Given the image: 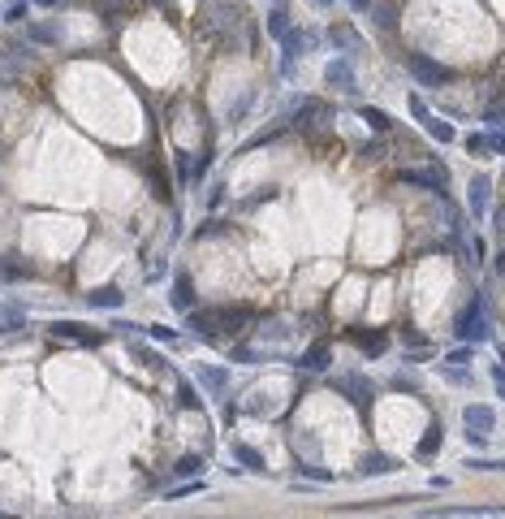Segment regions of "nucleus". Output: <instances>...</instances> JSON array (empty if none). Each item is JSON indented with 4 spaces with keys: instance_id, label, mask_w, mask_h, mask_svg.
I'll return each mask as SVG.
<instances>
[{
    "instance_id": "7c9ffc66",
    "label": "nucleus",
    "mask_w": 505,
    "mask_h": 519,
    "mask_svg": "<svg viewBox=\"0 0 505 519\" xmlns=\"http://www.w3.org/2000/svg\"><path fill=\"white\" fill-rule=\"evenodd\" d=\"M207 481H190V485H178V489H168V498H186V493H203Z\"/></svg>"
},
{
    "instance_id": "ddd939ff",
    "label": "nucleus",
    "mask_w": 505,
    "mask_h": 519,
    "mask_svg": "<svg viewBox=\"0 0 505 519\" xmlns=\"http://www.w3.org/2000/svg\"><path fill=\"white\" fill-rule=\"evenodd\" d=\"M173 307H182V311H195V282H190V273H173Z\"/></svg>"
},
{
    "instance_id": "20e7f679",
    "label": "nucleus",
    "mask_w": 505,
    "mask_h": 519,
    "mask_svg": "<svg viewBox=\"0 0 505 519\" xmlns=\"http://www.w3.org/2000/svg\"><path fill=\"white\" fill-rule=\"evenodd\" d=\"M402 65L411 70V78H415L419 87H440V82L449 78V70H445L440 61L423 57V52H406V57H402Z\"/></svg>"
},
{
    "instance_id": "f3484780",
    "label": "nucleus",
    "mask_w": 505,
    "mask_h": 519,
    "mask_svg": "<svg viewBox=\"0 0 505 519\" xmlns=\"http://www.w3.org/2000/svg\"><path fill=\"white\" fill-rule=\"evenodd\" d=\"M384 472H398V463H393L389 454H380V450H376V454H367V459H363V467H359V476H384Z\"/></svg>"
},
{
    "instance_id": "4be33fe9",
    "label": "nucleus",
    "mask_w": 505,
    "mask_h": 519,
    "mask_svg": "<svg viewBox=\"0 0 505 519\" xmlns=\"http://www.w3.org/2000/svg\"><path fill=\"white\" fill-rule=\"evenodd\" d=\"M315 117H324V104H320V100H307L303 109L294 113V126H298V130H307V126H315Z\"/></svg>"
},
{
    "instance_id": "dca6fc26",
    "label": "nucleus",
    "mask_w": 505,
    "mask_h": 519,
    "mask_svg": "<svg viewBox=\"0 0 505 519\" xmlns=\"http://www.w3.org/2000/svg\"><path fill=\"white\" fill-rule=\"evenodd\" d=\"M440 442H445V429H440V424H428V433H423V442L415 446V459H436V450H440Z\"/></svg>"
},
{
    "instance_id": "72a5a7b5",
    "label": "nucleus",
    "mask_w": 505,
    "mask_h": 519,
    "mask_svg": "<svg viewBox=\"0 0 505 519\" xmlns=\"http://www.w3.org/2000/svg\"><path fill=\"white\" fill-rule=\"evenodd\" d=\"M147 329H151V338H156V342H178V333L168 329V325H147Z\"/></svg>"
},
{
    "instance_id": "4c0bfd02",
    "label": "nucleus",
    "mask_w": 505,
    "mask_h": 519,
    "mask_svg": "<svg viewBox=\"0 0 505 519\" xmlns=\"http://www.w3.org/2000/svg\"><path fill=\"white\" fill-rule=\"evenodd\" d=\"M350 5H354V9H367V14H371V0H350Z\"/></svg>"
},
{
    "instance_id": "cd10ccee",
    "label": "nucleus",
    "mask_w": 505,
    "mask_h": 519,
    "mask_svg": "<svg viewBox=\"0 0 505 519\" xmlns=\"http://www.w3.org/2000/svg\"><path fill=\"white\" fill-rule=\"evenodd\" d=\"M462 143H467V151H475V156H484V151H492V143H488V134H467Z\"/></svg>"
},
{
    "instance_id": "4468645a",
    "label": "nucleus",
    "mask_w": 505,
    "mask_h": 519,
    "mask_svg": "<svg viewBox=\"0 0 505 519\" xmlns=\"http://www.w3.org/2000/svg\"><path fill=\"white\" fill-rule=\"evenodd\" d=\"M350 338L363 346V355H384V351H389V333H384V329H376V333H363V329H354Z\"/></svg>"
},
{
    "instance_id": "7ed1b4c3",
    "label": "nucleus",
    "mask_w": 505,
    "mask_h": 519,
    "mask_svg": "<svg viewBox=\"0 0 505 519\" xmlns=\"http://www.w3.org/2000/svg\"><path fill=\"white\" fill-rule=\"evenodd\" d=\"M406 109H411V117H415V122H419V126H423L436 143H454V139H458V130L449 126V122H440V117L428 109V104H423V95H411V100H406Z\"/></svg>"
},
{
    "instance_id": "f8f14e48",
    "label": "nucleus",
    "mask_w": 505,
    "mask_h": 519,
    "mask_svg": "<svg viewBox=\"0 0 505 519\" xmlns=\"http://www.w3.org/2000/svg\"><path fill=\"white\" fill-rule=\"evenodd\" d=\"M328 359H332L328 342H311V346L303 351V359H298V368H307V373H324V368H328Z\"/></svg>"
},
{
    "instance_id": "2eb2a0df",
    "label": "nucleus",
    "mask_w": 505,
    "mask_h": 519,
    "mask_svg": "<svg viewBox=\"0 0 505 519\" xmlns=\"http://www.w3.org/2000/svg\"><path fill=\"white\" fill-rule=\"evenodd\" d=\"M126 303V294L117 290V286H95L91 290V307H108V311H117Z\"/></svg>"
},
{
    "instance_id": "c85d7f7f",
    "label": "nucleus",
    "mask_w": 505,
    "mask_h": 519,
    "mask_svg": "<svg viewBox=\"0 0 505 519\" xmlns=\"http://www.w3.org/2000/svg\"><path fill=\"white\" fill-rule=\"evenodd\" d=\"M298 467H303V472H307L311 481H320V485H332V472H324L320 463H298Z\"/></svg>"
},
{
    "instance_id": "b1692460",
    "label": "nucleus",
    "mask_w": 505,
    "mask_h": 519,
    "mask_svg": "<svg viewBox=\"0 0 505 519\" xmlns=\"http://www.w3.org/2000/svg\"><path fill=\"white\" fill-rule=\"evenodd\" d=\"M178 407H182V411H199V407H203V402H199V394H195V385L178 381Z\"/></svg>"
},
{
    "instance_id": "a878e982",
    "label": "nucleus",
    "mask_w": 505,
    "mask_h": 519,
    "mask_svg": "<svg viewBox=\"0 0 505 519\" xmlns=\"http://www.w3.org/2000/svg\"><path fill=\"white\" fill-rule=\"evenodd\" d=\"M471 472H505V459H471Z\"/></svg>"
},
{
    "instance_id": "58836bf2",
    "label": "nucleus",
    "mask_w": 505,
    "mask_h": 519,
    "mask_svg": "<svg viewBox=\"0 0 505 519\" xmlns=\"http://www.w3.org/2000/svg\"><path fill=\"white\" fill-rule=\"evenodd\" d=\"M31 5H43V9H52V5H56V0H31Z\"/></svg>"
},
{
    "instance_id": "9b49d317",
    "label": "nucleus",
    "mask_w": 505,
    "mask_h": 519,
    "mask_svg": "<svg viewBox=\"0 0 505 519\" xmlns=\"http://www.w3.org/2000/svg\"><path fill=\"white\" fill-rule=\"evenodd\" d=\"M432 519H445V515H454V519H479V515H505V506H440V510H428Z\"/></svg>"
},
{
    "instance_id": "1a4fd4ad",
    "label": "nucleus",
    "mask_w": 505,
    "mask_h": 519,
    "mask_svg": "<svg viewBox=\"0 0 505 519\" xmlns=\"http://www.w3.org/2000/svg\"><path fill=\"white\" fill-rule=\"evenodd\" d=\"M303 48H311V35H303V31H290L286 39H281V70H294V61L303 57Z\"/></svg>"
},
{
    "instance_id": "473e14b6",
    "label": "nucleus",
    "mask_w": 505,
    "mask_h": 519,
    "mask_svg": "<svg viewBox=\"0 0 505 519\" xmlns=\"http://www.w3.org/2000/svg\"><path fill=\"white\" fill-rule=\"evenodd\" d=\"M0 325H13V329H18V325H22V311H18V307H0Z\"/></svg>"
},
{
    "instance_id": "393cba45",
    "label": "nucleus",
    "mask_w": 505,
    "mask_h": 519,
    "mask_svg": "<svg viewBox=\"0 0 505 519\" xmlns=\"http://www.w3.org/2000/svg\"><path fill=\"white\" fill-rule=\"evenodd\" d=\"M371 18H376V26H380V31H398V18H393V9H389V5H371Z\"/></svg>"
},
{
    "instance_id": "423d86ee",
    "label": "nucleus",
    "mask_w": 505,
    "mask_h": 519,
    "mask_svg": "<svg viewBox=\"0 0 505 519\" xmlns=\"http://www.w3.org/2000/svg\"><path fill=\"white\" fill-rule=\"evenodd\" d=\"M488 208H492V182L488 178H471V186H467V213L475 221H484Z\"/></svg>"
},
{
    "instance_id": "412c9836",
    "label": "nucleus",
    "mask_w": 505,
    "mask_h": 519,
    "mask_svg": "<svg viewBox=\"0 0 505 519\" xmlns=\"http://www.w3.org/2000/svg\"><path fill=\"white\" fill-rule=\"evenodd\" d=\"M290 31H294V26H290V14H286V9L276 5V9H272V18H268V35H272V39L281 43V39H286Z\"/></svg>"
},
{
    "instance_id": "c756f323",
    "label": "nucleus",
    "mask_w": 505,
    "mask_h": 519,
    "mask_svg": "<svg viewBox=\"0 0 505 519\" xmlns=\"http://www.w3.org/2000/svg\"><path fill=\"white\" fill-rule=\"evenodd\" d=\"M462 363H471V346H462V351H449V355H445V368H462Z\"/></svg>"
},
{
    "instance_id": "f704fd0d",
    "label": "nucleus",
    "mask_w": 505,
    "mask_h": 519,
    "mask_svg": "<svg viewBox=\"0 0 505 519\" xmlns=\"http://www.w3.org/2000/svg\"><path fill=\"white\" fill-rule=\"evenodd\" d=\"M484 122L488 126H505V104H492V109L484 113Z\"/></svg>"
},
{
    "instance_id": "ea45409f",
    "label": "nucleus",
    "mask_w": 505,
    "mask_h": 519,
    "mask_svg": "<svg viewBox=\"0 0 505 519\" xmlns=\"http://www.w3.org/2000/svg\"><path fill=\"white\" fill-rule=\"evenodd\" d=\"M315 5H320V9H328V5H337V0H315Z\"/></svg>"
},
{
    "instance_id": "5701e85b",
    "label": "nucleus",
    "mask_w": 505,
    "mask_h": 519,
    "mask_svg": "<svg viewBox=\"0 0 505 519\" xmlns=\"http://www.w3.org/2000/svg\"><path fill=\"white\" fill-rule=\"evenodd\" d=\"M359 117H363L376 134H389V126H393V122H389V113H380V109H359Z\"/></svg>"
},
{
    "instance_id": "f257e3e1",
    "label": "nucleus",
    "mask_w": 505,
    "mask_h": 519,
    "mask_svg": "<svg viewBox=\"0 0 505 519\" xmlns=\"http://www.w3.org/2000/svg\"><path fill=\"white\" fill-rule=\"evenodd\" d=\"M454 338H458V342H467V346H475V342H488V338H492V316H488L484 294H471V299H467V307L458 311V321H454Z\"/></svg>"
},
{
    "instance_id": "6e6552de",
    "label": "nucleus",
    "mask_w": 505,
    "mask_h": 519,
    "mask_svg": "<svg viewBox=\"0 0 505 519\" xmlns=\"http://www.w3.org/2000/svg\"><path fill=\"white\" fill-rule=\"evenodd\" d=\"M398 182H406V186H423V191H432V195L445 199V178H440V169H402Z\"/></svg>"
},
{
    "instance_id": "a211bd4d",
    "label": "nucleus",
    "mask_w": 505,
    "mask_h": 519,
    "mask_svg": "<svg viewBox=\"0 0 505 519\" xmlns=\"http://www.w3.org/2000/svg\"><path fill=\"white\" fill-rule=\"evenodd\" d=\"M234 463H242L246 472H264V454L255 446H246V442H234Z\"/></svg>"
},
{
    "instance_id": "6ab92c4d",
    "label": "nucleus",
    "mask_w": 505,
    "mask_h": 519,
    "mask_svg": "<svg viewBox=\"0 0 505 519\" xmlns=\"http://www.w3.org/2000/svg\"><path fill=\"white\" fill-rule=\"evenodd\" d=\"M203 467H207V459H203V454H182L173 467H168V472H173L178 481H186V476H199Z\"/></svg>"
},
{
    "instance_id": "39448f33",
    "label": "nucleus",
    "mask_w": 505,
    "mask_h": 519,
    "mask_svg": "<svg viewBox=\"0 0 505 519\" xmlns=\"http://www.w3.org/2000/svg\"><path fill=\"white\" fill-rule=\"evenodd\" d=\"M324 82H328L332 91H346V95H354V91H359V78H354V65H350V61H342V57H337V61H328V65H324Z\"/></svg>"
},
{
    "instance_id": "aec40b11",
    "label": "nucleus",
    "mask_w": 505,
    "mask_h": 519,
    "mask_svg": "<svg viewBox=\"0 0 505 519\" xmlns=\"http://www.w3.org/2000/svg\"><path fill=\"white\" fill-rule=\"evenodd\" d=\"M199 385L212 390V394H220L224 385H229V373H224V368H199Z\"/></svg>"
},
{
    "instance_id": "f03ea898",
    "label": "nucleus",
    "mask_w": 505,
    "mask_h": 519,
    "mask_svg": "<svg viewBox=\"0 0 505 519\" xmlns=\"http://www.w3.org/2000/svg\"><path fill=\"white\" fill-rule=\"evenodd\" d=\"M492 424H496V411H492L488 402L462 407V429H467V442H471V446H484L488 433H492Z\"/></svg>"
},
{
    "instance_id": "2f4dec72",
    "label": "nucleus",
    "mask_w": 505,
    "mask_h": 519,
    "mask_svg": "<svg viewBox=\"0 0 505 519\" xmlns=\"http://www.w3.org/2000/svg\"><path fill=\"white\" fill-rule=\"evenodd\" d=\"M26 35H31L35 43H56V31H52V26H31Z\"/></svg>"
},
{
    "instance_id": "9d476101",
    "label": "nucleus",
    "mask_w": 505,
    "mask_h": 519,
    "mask_svg": "<svg viewBox=\"0 0 505 519\" xmlns=\"http://www.w3.org/2000/svg\"><path fill=\"white\" fill-rule=\"evenodd\" d=\"M52 333H56V338H70V342H82V346L104 342V333H87L78 321H56V325H52Z\"/></svg>"
},
{
    "instance_id": "e433bc0d",
    "label": "nucleus",
    "mask_w": 505,
    "mask_h": 519,
    "mask_svg": "<svg viewBox=\"0 0 505 519\" xmlns=\"http://www.w3.org/2000/svg\"><path fill=\"white\" fill-rule=\"evenodd\" d=\"M488 143H492V151H501V156H505V130H496V134H488Z\"/></svg>"
},
{
    "instance_id": "bb28decb",
    "label": "nucleus",
    "mask_w": 505,
    "mask_h": 519,
    "mask_svg": "<svg viewBox=\"0 0 505 519\" xmlns=\"http://www.w3.org/2000/svg\"><path fill=\"white\" fill-rule=\"evenodd\" d=\"M332 43H337V48H342V43H350V48H363V43H359V35H354L350 26H332Z\"/></svg>"
},
{
    "instance_id": "0eeeda50",
    "label": "nucleus",
    "mask_w": 505,
    "mask_h": 519,
    "mask_svg": "<svg viewBox=\"0 0 505 519\" xmlns=\"http://www.w3.org/2000/svg\"><path fill=\"white\" fill-rule=\"evenodd\" d=\"M337 394H346L359 411H367V407H371V398H376V385H371V381H363V377H342V381H337Z\"/></svg>"
},
{
    "instance_id": "c9c22d12",
    "label": "nucleus",
    "mask_w": 505,
    "mask_h": 519,
    "mask_svg": "<svg viewBox=\"0 0 505 519\" xmlns=\"http://www.w3.org/2000/svg\"><path fill=\"white\" fill-rule=\"evenodd\" d=\"M492 381H496V390H501V398H505V363H496V368H492Z\"/></svg>"
}]
</instances>
